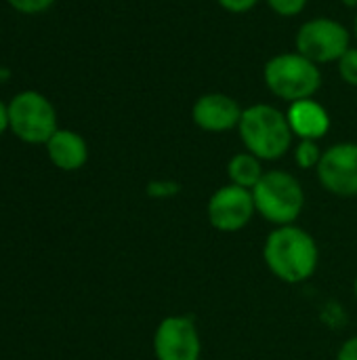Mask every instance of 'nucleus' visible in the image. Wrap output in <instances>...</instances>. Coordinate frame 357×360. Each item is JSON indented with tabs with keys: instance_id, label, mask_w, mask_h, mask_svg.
<instances>
[{
	"instance_id": "f8f14e48",
	"label": "nucleus",
	"mask_w": 357,
	"mask_h": 360,
	"mask_svg": "<svg viewBox=\"0 0 357 360\" xmlns=\"http://www.w3.org/2000/svg\"><path fill=\"white\" fill-rule=\"evenodd\" d=\"M50 162L61 171H78L88 160V146L82 135L69 129H57L46 141Z\"/></svg>"
},
{
	"instance_id": "6ab92c4d",
	"label": "nucleus",
	"mask_w": 357,
	"mask_h": 360,
	"mask_svg": "<svg viewBox=\"0 0 357 360\" xmlns=\"http://www.w3.org/2000/svg\"><path fill=\"white\" fill-rule=\"evenodd\" d=\"M217 2L229 13H246L252 6H257L259 0H217Z\"/></svg>"
},
{
	"instance_id": "f03ea898",
	"label": "nucleus",
	"mask_w": 357,
	"mask_h": 360,
	"mask_svg": "<svg viewBox=\"0 0 357 360\" xmlns=\"http://www.w3.org/2000/svg\"><path fill=\"white\" fill-rule=\"evenodd\" d=\"M246 152L261 160H280L292 146V129L284 112L269 103H255L242 112L238 124Z\"/></svg>"
},
{
	"instance_id": "4468645a",
	"label": "nucleus",
	"mask_w": 357,
	"mask_h": 360,
	"mask_svg": "<svg viewBox=\"0 0 357 360\" xmlns=\"http://www.w3.org/2000/svg\"><path fill=\"white\" fill-rule=\"evenodd\" d=\"M322 154L324 152L320 150L318 141H314V139H299V143L295 148V162L301 169H305V171L318 169V165L322 160Z\"/></svg>"
},
{
	"instance_id": "5701e85b",
	"label": "nucleus",
	"mask_w": 357,
	"mask_h": 360,
	"mask_svg": "<svg viewBox=\"0 0 357 360\" xmlns=\"http://www.w3.org/2000/svg\"><path fill=\"white\" fill-rule=\"evenodd\" d=\"M353 293H356V300H357V276H356V283H353Z\"/></svg>"
},
{
	"instance_id": "1a4fd4ad",
	"label": "nucleus",
	"mask_w": 357,
	"mask_h": 360,
	"mask_svg": "<svg viewBox=\"0 0 357 360\" xmlns=\"http://www.w3.org/2000/svg\"><path fill=\"white\" fill-rule=\"evenodd\" d=\"M322 188L335 196H357V143L343 141L324 150L316 169Z\"/></svg>"
},
{
	"instance_id": "423d86ee",
	"label": "nucleus",
	"mask_w": 357,
	"mask_h": 360,
	"mask_svg": "<svg viewBox=\"0 0 357 360\" xmlns=\"http://www.w3.org/2000/svg\"><path fill=\"white\" fill-rule=\"evenodd\" d=\"M349 32L343 23L318 17L305 21L297 32V53L307 57L314 63H330L339 61L349 46Z\"/></svg>"
},
{
	"instance_id": "412c9836",
	"label": "nucleus",
	"mask_w": 357,
	"mask_h": 360,
	"mask_svg": "<svg viewBox=\"0 0 357 360\" xmlns=\"http://www.w3.org/2000/svg\"><path fill=\"white\" fill-rule=\"evenodd\" d=\"M8 129V105L0 101V135Z\"/></svg>"
},
{
	"instance_id": "7ed1b4c3",
	"label": "nucleus",
	"mask_w": 357,
	"mask_h": 360,
	"mask_svg": "<svg viewBox=\"0 0 357 360\" xmlns=\"http://www.w3.org/2000/svg\"><path fill=\"white\" fill-rule=\"evenodd\" d=\"M257 213L278 226L295 224L305 209V192L301 181L282 169L265 171L261 181L252 188Z\"/></svg>"
},
{
	"instance_id": "9b49d317",
	"label": "nucleus",
	"mask_w": 357,
	"mask_h": 360,
	"mask_svg": "<svg viewBox=\"0 0 357 360\" xmlns=\"http://www.w3.org/2000/svg\"><path fill=\"white\" fill-rule=\"evenodd\" d=\"M288 124L292 129V135L299 139H322L328 129H330V116L328 110L318 103L314 97L311 99H301L292 101L286 112Z\"/></svg>"
},
{
	"instance_id": "2eb2a0df",
	"label": "nucleus",
	"mask_w": 357,
	"mask_h": 360,
	"mask_svg": "<svg viewBox=\"0 0 357 360\" xmlns=\"http://www.w3.org/2000/svg\"><path fill=\"white\" fill-rule=\"evenodd\" d=\"M339 74L349 86H357V49H349L339 59Z\"/></svg>"
},
{
	"instance_id": "ddd939ff",
	"label": "nucleus",
	"mask_w": 357,
	"mask_h": 360,
	"mask_svg": "<svg viewBox=\"0 0 357 360\" xmlns=\"http://www.w3.org/2000/svg\"><path fill=\"white\" fill-rule=\"evenodd\" d=\"M265 175L263 167H261V158H257L250 152H240L236 156H231V160L227 162V177L229 184L252 190L261 177Z\"/></svg>"
},
{
	"instance_id": "aec40b11",
	"label": "nucleus",
	"mask_w": 357,
	"mask_h": 360,
	"mask_svg": "<svg viewBox=\"0 0 357 360\" xmlns=\"http://www.w3.org/2000/svg\"><path fill=\"white\" fill-rule=\"evenodd\" d=\"M337 360H357V335L343 342V346L337 352Z\"/></svg>"
},
{
	"instance_id": "9d476101",
	"label": "nucleus",
	"mask_w": 357,
	"mask_h": 360,
	"mask_svg": "<svg viewBox=\"0 0 357 360\" xmlns=\"http://www.w3.org/2000/svg\"><path fill=\"white\" fill-rule=\"evenodd\" d=\"M240 103L225 93H206L196 99L191 108V118L196 127L208 133H225L240 124L242 120Z\"/></svg>"
},
{
	"instance_id": "6e6552de",
	"label": "nucleus",
	"mask_w": 357,
	"mask_h": 360,
	"mask_svg": "<svg viewBox=\"0 0 357 360\" xmlns=\"http://www.w3.org/2000/svg\"><path fill=\"white\" fill-rule=\"evenodd\" d=\"M156 360H200L202 338L191 316L173 314L160 321L154 333Z\"/></svg>"
},
{
	"instance_id": "dca6fc26",
	"label": "nucleus",
	"mask_w": 357,
	"mask_h": 360,
	"mask_svg": "<svg viewBox=\"0 0 357 360\" xmlns=\"http://www.w3.org/2000/svg\"><path fill=\"white\" fill-rule=\"evenodd\" d=\"M267 4L280 17H297L307 6V0H267Z\"/></svg>"
},
{
	"instance_id": "a211bd4d",
	"label": "nucleus",
	"mask_w": 357,
	"mask_h": 360,
	"mask_svg": "<svg viewBox=\"0 0 357 360\" xmlns=\"http://www.w3.org/2000/svg\"><path fill=\"white\" fill-rule=\"evenodd\" d=\"M55 0H8V4L21 13H27V15H34V13H42L46 11Z\"/></svg>"
},
{
	"instance_id": "b1692460",
	"label": "nucleus",
	"mask_w": 357,
	"mask_h": 360,
	"mask_svg": "<svg viewBox=\"0 0 357 360\" xmlns=\"http://www.w3.org/2000/svg\"><path fill=\"white\" fill-rule=\"evenodd\" d=\"M356 40H357V17H356Z\"/></svg>"
},
{
	"instance_id": "f3484780",
	"label": "nucleus",
	"mask_w": 357,
	"mask_h": 360,
	"mask_svg": "<svg viewBox=\"0 0 357 360\" xmlns=\"http://www.w3.org/2000/svg\"><path fill=\"white\" fill-rule=\"evenodd\" d=\"M179 184L170 181V179H158V181H149L147 186V194L151 198H170L179 194Z\"/></svg>"
},
{
	"instance_id": "39448f33",
	"label": "nucleus",
	"mask_w": 357,
	"mask_h": 360,
	"mask_svg": "<svg viewBox=\"0 0 357 360\" xmlns=\"http://www.w3.org/2000/svg\"><path fill=\"white\" fill-rule=\"evenodd\" d=\"M8 127L25 143H46L57 131V112L38 91H23L8 103Z\"/></svg>"
},
{
	"instance_id": "4be33fe9",
	"label": "nucleus",
	"mask_w": 357,
	"mask_h": 360,
	"mask_svg": "<svg viewBox=\"0 0 357 360\" xmlns=\"http://www.w3.org/2000/svg\"><path fill=\"white\" fill-rule=\"evenodd\" d=\"M345 6H357V0H343Z\"/></svg>"
},
{
	"instance_id": "0eeeda50",
	"label": "nucleus",
	"mask_w": 357,
	"mask_h": 360,
	"mask_svg": "<svg viewBox=\"0 0 357 360\" xmlns=\"http://www.w3.org/2000/svg\"><path fill=\"white\" fill-rule=\"evenodd\" d=\"M257 213L252 190L227 184L213 192L206 205L208 224L223 234H234L244 230Z\"/></svg>"
},
{
	"instance_id": "20e7f679",
	"label": "nucleus",
	"mask_w": 357,
	"mask_h": 360,
	"mask_svg": "<svg viewBox=\"0 0 357 360\" xmlns=\"http://www.w3.org/2000/svg\"><path fill=\"white\" fill-rule=\"evenodd\" d=\"M263 78L267 89L286 101L311 99L322 86V72L318 63L301 53H282L265 63Z\"/></svg>"
},
{
	"instance_id": "f257e3e1",
	"label": "nucleus",
	"mask_w": 357,
	"mask_h": 360,
	"mask_svg": "<svg viewBox=\"0 0 357 360\" xmlns=\"http://www.w3.org/2000/svg\"><path fill=\"white\" fill-rule=\"evenodd\" d=\"M263 262L278 281L286 285H301L316 274L320 247L307 230L295 224L278 226L265 238Z\"/></svg>"
}]
</instances>
